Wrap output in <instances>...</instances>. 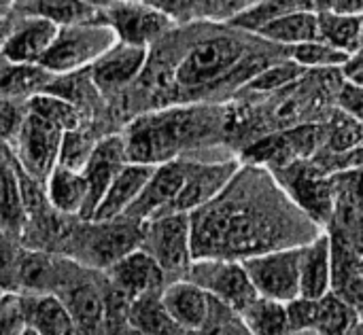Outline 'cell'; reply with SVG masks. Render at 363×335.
Here are the masks:
<instances>
[{
    "label": "cell",
    "mask_w": 363,
    "mask_h": 335,
    "mask_svg": "<svg viewBox=\"0 0 363 335\" xmlns=\"http://www.w3.org/2000/svg\"><path fill=\"white\" fill-rule=\"evenodd\" d=\"M194 259H247L300 246L319 227L289 200L283 187L257 170H240L208 204L189 212Z\"/></svg>",
    "instance_id": "cell-1"
},
{
    "label": "cell",
    "mask_w": 363,
    "mask_h": 335,
    "mask_svg": "<svg viewBox=\"0 0 363 335\" xmlns=\"http://www.w3.org/2000/svg\"><path fill=\"white\" fill-rule=\"evenodd\" d=\"M215 127V117L208 110L177 106L138 115L121 136L130 161L157 166L181 157L187 147L204 140Z\"/></svg>",
    "instance_id": "cell-2"
},
{
    "label": "cell",
    "mask_w": 363,
    "mask_h": 335,
    "mask_svg": "<svg viewBox=\"0 0 363 335\" xmlns=\"http://www.w3.org/2000/svg\"><path fill=\"white\" fill-rule=\"evenodd\" d=\"M81 110L77 104L51 91H38L26 100V115L13 153L26 174L45 183L57 166V155L66 130L79 127Z\"/></svg>",
    "instance_id": "cell-3"
},
{
    "label": "cell",
    "mask_w": 363,
    "mask_h": 335,
    "mask_svg": "<svg viewBox=\"0 0 363 335\" xmlns=\"http://www.w3.org/2000/svg\"><path fill=\"white\" fill-rule=\"evenodd\" d=\"M249 47L238 34L217 32L191 42V47L170 68V87L183 93H200L232 76L245 74ZM249 76V74H247ZM251 79V76H249Z\"/></svg>",
    "instance_id": "cell-4"
},
{
    "label": "cell",
    "mask_w": 363,
    "mask_h": 335,
    "mask_svg": "<svg viewBox=\"0 0 363 335\" xmlns=\"http://www.w3.org/2000/svg\"><path fill=\"white\" fill-rule=\"evenodd\" d=\"M143 223L125 217L111 221L83 219V225L64 236L66 253L72 261L87 270H106L123 255L140 246Z\"/></svg>",
    "instance_id": "cell-5"
},
{
    "label": "cell",
    "mask_w": 363,
    "mask_h": 335,
    "mask_svg": "<svg viewBox=\"0 0 363 335\" xmlns=\"http://www.w3.org/2000/svg\"><path fill=\"white\" fill-rule=\"evenodd\" d=\"M117 42V36L108 23L102 19L72 23L57 28L40 66L51 74H70L89 68L104 51Z\"/></svg>",
    "instance_id": "cell-6"
},
{
    "label": "cell",
    "mask_w": 363,
    "mask_h": 335,
    "mask_svg": "<svg viewBox=\"0 0 363 335\" xmlns=\"http://www.w3.org/2000/svg\"><path fill=\"white\" fill-rule=\"evenodd\" d=\"M140 249L155 259L168 283L185 278L194 261L189 215L166 212L145 221Z\"/></svg>",
    "instance_id": "cell-7"
},
{
    "label": "cell",
    "mask_w": 363,
    "mask_h": 335,
    "mask_svg": "<svg viewBox=\"0 0 363 335\" xmlns=\"http://www.w3.org/2000/svg\"><path fill=\"white\" fill-rule=\"evenodd\" d=\"M277 183L317 227L332 225L336 202L334 174L323 172L315 161L298 159L277 168Z\"/></svg>",
    "instance_id": "cell-8"
},
{
    "label": "cell",
    "mask_w": 363,
    "mask_h": 335,
    "mask_svg": "<svg viewBox=\"0 0 363 335\" xmlns=\"http://www.w3.org/2000/svg\"><path fill=\"white\" fill-rule=\"evenodd\" d=\"M185 278L196 283L215 302L228 306L236 314H240L257 297V291L242 261L238 259H219V257L194 259Z\"/></svg>",
    "instance_id": "cell-9"
},
{
    "label": "cell",
    "mask_w": 363,
    "mask_h": 335,
    "mask_svg": "<svg viewBox=\"0 0 363 335\" xmlns=\"http://www.w3.org/2000/svg\"><path fill=\"white\" fill-rule=\"evenodd\" d=\"M300 246L277 249L242 259L259 297L283 304L300 297Z\"/></svg>",
    "instance_id": "cell-10"
},
{
    "label": "cell",
    "mask_w": 363,
    "mask_h": 335,
    "mask_svg": "<svg viewBox=\"0 0 363 335\" xmlns=\"http://www.w3.org/2000/svg\"><path fill=\"white\" fill-rule=\"evenodd\" d=\"M187 168H189L187 157H177V159L157 164L153 168L147 185L143 187L140 195L134 200V204L128 208V212L123 217L130 221H136V223H145L153 217L170 212L174 200L179 198V193L183 189Z\"/></svg>",
    "instance_id": "cell-11"
},
{
    "label": "cell",
    "mask_w": 363,
    "mask_h": 335,
    "mask_svg": "<svg viewBox=\"0 0 363 335\" xmlns=\"http://www.w3.org/2000/svg\"><path fill=\"white\" fill-rule=\"evenodd\" d=\"M77 261L70 259V266L66 270V276L55 291V295L66 304L70 310L79 335H100L104 334L106 323V295L100 291V287L91 280H87L81 274H74Z\"/></svg>",
    "instance_id": "cell-12"
},
{
    "label": "cell",
    "mask_w": 363,
    "mask_h": 335,
    "mask_svg": "<svg viewBox=\"0 0 363 335\" xmlns=\"http://www.w3.org/2000/svg\"><path fill=\"white\" fill-rule=\"evenodd\" d=\"M238 161L217 159V161H196L189 159L187 176L179 198L174 200L170 212H194L204 204L213 202L238 172Z\"/></svg>",
    "instance_id": "cell-13"
},
{
    "label": "cell",
    "mask_w": 363,
    "mask_h": 335,
    "mask_svg": "<svg viewBox=\"0 0 363 335\" xmlns=\"http://www.w3.org/2000/svg\"><path fill=\"white\" fill-rule=\"evenodd\" d=\"M147 57L149 47L117 40L87 68L89 81L100 93H119L140 76Z\"/></svg>",
    "instance_id": "cell-14"
},
{
    "label": "cell",
    "mask_w": 363,
    "mask_h": 335,
    "mask_svg": "<svg viewBox=\"0 0 363 335\" xmlns=\"http://www.w3.org/2000/svg\"><path fill=\"white\" fill-rule=\"evenodd\" d=\"M104 272H106L108 287L117 291L119 295H123L128 302L143 297V295L162 293L164 287L168 285L162 268L140 246L123 255Z\"/></svg>",
    "instance_id": "cell-15"
},
{
    "label": "cell",
    "mask_w": 363,
    "mask_h": 335,
    "mask_svg": "<svg viewBox=\"0 0 363 335\" xmlns=\"http://www.w3.org/2000/svg\"><path fill=\"white\" fill-rule=\"evenodd\" d=\"M128 161L130 159H128V151H125V142L121 134H106L98 138L85 168L81 170L87 181V206H85L83 219H91L108 185Z\"/></svg>",
    "instance_id": "cell-16"
},
{
    "label": "cell",
    "mask_w": 363,
    "mask_h": 335,
    "mask_svg": "<svg viewBox=\"0 0 363 335\" xmlns=\"http://www.w3.org/2000/svg\"><path fill=\"white\" fill-rule=\"evenodd\" d=\"M162 302L170 317L189 334H198L206 325L213 308V297L187 278L168 283L162 291Z\"/></svg>",
    "instance_id": "cell-17"
},
{
    "label": "cell",
    "mask_w": 363,
    "mask_h": 335,
    "mask_svg": "<svg viewBox=\"0 0 363 335\" xmlns=\"http://www.w3.org/2000/svg\"><path fill=\"white\" fill-rule=\"evenodd\" d=\"M332 291V236L319 232L300 246V297L321 300Z\"/></svg>",
    "instance_id": "cell-18"
},
{
    "label": "cell",
    "mask_w": 363,
    "mask_h": 335,
    "mask_svg": "<svg viewBox=\"0 0 363 335\" xmlns=\"http://www.w3.org/2000/svg\"><path fill=\"white\" fill-rule=\"evenodd\" d=\"M55 32L57 25L49 19L21 15V19L15 21L11 34L6 36L0 55L17 64H40Z\"/></svg>",
    "instance_id": "cell-19"
},
{
    "label": "cell",
    "mask_w": 363,
    "mask_h": 335,
    "mask_svg": "<svg viewBox=\"0 0 363 335\" xmlns=\"http://www.w3.org/2000/svg\"><path fill=\"white\" fill-rule=\"evenodd\" d=\"M155 166L151 164H140V161H128L113 183L108 185L106 193L102 195L98 208L94 210L91 219L94 221H111L119 219L128 212V208L134 204V200L140 195L143 187L147 185L151 172Z\"/></svg>",
    "instance_id": "cell-20"
},
{
    "label": "cell",
    "mask_w": 363,
    "mask_h": 335,
    "mask_svg": "<svg viewBox=\"0 0 363 335\" xmlns=\"http://www.w3.org/2000/svg\"><path fill=\"white\" fill-rule=\"evenodd\" d=\"M332 293L363 312V255L332 234Z\"/></svg>",
    "instance_id": "cell-21"
},
{
    "label": "cell",
    "mask_w": 363,
    "mask_h": 335,
    "mask_svg": "<svg viewBox=\"0 0 363 335\" xmlns=\"http://www.w3.org/2000/svg\"><path fill=\"white\" fill-rule=\"evenodd\" d=\"M26 325L38 335H79L74 319L55 293H19Z\"/></svg>",
    "instance_id": "cell-22"
},
{
    "label": "cell",
    "mask_w": 363,
    "mask_h": 335,
    "mask_svg": "<svg viewBox=\"0 0 363 335\" xmlns=\"http://www.w3.org/2000/svg\"><path fill=\"white\" fill-rule=\"evenodd\" d=\"M26 227V208L21 198L19 164L13 149L0 142V229L21 236Z\"/></svg>",
    "instance_id": "cell-23"
},
{
    "label": "cell",
    "mask_w": 363,
    "mask_h": 335,
    "mask_svg": "<svg viewBox=\"0 0 363 335\" xmlns=\"http://www.w3.org/2000/svg\"><path fill=\"white\" fill-rule=\"evenodd\" d=\"M257 0H153V4L166 13L174 23L189 21H215L230 23L242 11Z\"/></svg>",
    "instance_id": "cell-24"
},
{
    "label": "cell",
    "mask_w": 363,
    "mask_h": 335,
    "mask_svg": "<svg viewBox=\"0 0 363 335\" xmlns=\"http://www.w3.org/2000/svg\"><path fill=\"white\" fill-rule=\"evenodd\" d=\"M45 195L49 206L62 217L83 219L87 206V181L83 172L57 164L45 181Z\"/></svg>",
    "instance_id": "cell-25"
},
{
    "label": "cell",
    "mask_w": 363,
    "mask_h": 335,
    "mask_svg": "<svg viewBox=\"0 0 363 335\" xmlns=\"http://www.w3.org/2000/svg\"><path fill=\"white\" fill-rule=\"evenodd\" d=\"M11 8L26 17H43L62 25L102 19L100 8L87 0H11Z\"/></svg>",
    "instance_id": "cell-26"
},
{
    "label": "cell",
    "mask_w": 363,
    "mask_h": 335,
    "mask_svg": "<svg viewBox=\"0 0 363 335\" xmlns=\"http://www.w3.org/2000/svg\"><path fill=\"white\" fill-rule=\"evenodd\" d=\"M55 79L40 64H17L0 55V98L26 102Z\"/></svg>",
    "instance_id": "cell-27"
},
{
    "label": "cell",
    "mask_w": 363,
    "mask_h": 335,
    "mask_svg": "<svg viewBox=\"0 0 363 335\" xmlns=\"http://www.w3.org/2000/svg\"><path fill=\"white\" fill-rule=\"evenodd\" d=\"M255 36H259L266 42L281 45L285 49L308 42V40H317L321 38L317 11H300V13H291L281 19H274L266 23L264 28H259Z\"/></svg>",
    "instance_id": "cell-28"
},
{
    "label": "cell",
    "mask_w": 363,
    "mask_h": 335,
    "mask_svg": "<svg viewBox=\"0 0 363 335\" xmlns=\"http://www.w3.org/2000/svg\"><path fill=\"white\" fill-rule=\"evenodd\" d=\"M128 321L147 335H191L166 310L162 293L143 295L128 304Z\"/></svg>",
    "instance_id": "cell-29"
},
{
    "label": "cell",
    "mask_w": 363,
    "mask_h": 335,
    "mask_svg": "<svg viewBox=\"0 0 363 335\" xmlns=\"http://www.w3.org/2000/svg\"><path fill=\"white\" fill-rule=\"evenodd\" d=\"M238 317L251 335H296L289 325L287 304L283 302L257 295Z\"/></svg>",
    "instance_id": "cell-30"
},
{
    "label": "cell",
    "mask_w": 363,
    "mask_h": 335,
    "mask_svg": "<svg viewBox=\"0 0 363 335\" xmlns=\"http://www.w3.org/2000/svg\"><path fill=\"white\" fill-rule=\"evenodd\" d=\"M321 40L349 53L351 57L363 49V17L317 11Z\"/></svg>",
    "instance_id": "cell-31"
},
{
    "label": "cell",
    "mask_w": 363,
    "mask_h": 335,
    "mask_svg": "<svg viewBox=\"0 0 363 335\" xmlns=\"http://www.w3.org/2000/svg\"><path fill=\"white\" fill-rule=\"evenodd\" d=\"M300 11H315V0H257L238 17H234L230 25L236 30L255 34L266 23L281 19L285 15H291V13H300Z\"/></svg>",
    "instance_id": "cell-32"
},
{
    "label": "cell",
    "mask_w": 363,
    "mask_h": 335,
    "mask_svg": "<svg viewBox=\"0 0 363 335\" xmlns=\"http://www.w3.org/2000/svg\"><path fill=\"white\" fill-rule=\"evenodd\" d=\"M359 321V312L336 293L317 300L315 335H351Z\"/></svg>",
    "instance_id": "cell-33"
},
{
    "label": "cell",
    "mask_w": 363,
    "mask_h": 335,
    "mask_svg": "<svg viewBox=\"0 0 363 335\" xmlns=\"http://www.w3.org/2000/svg\"><path fill=\"white\" fill-rule=\"evenodd\" d=\"M285 53L289 55V59L298 62L304 68H317V70H328V68H340L347 66L351 62V55L336 49L334 45L317 38V40H308L302 45H294L287 47Z\"/></svg>",
    "instance_id": "cell-34"
},
{
    "label": "cell",
    "mask_w": 363,
    "mask_h": 335,
    "mask_svg": "<svg viewBox=\"0 0 363 335\" xmlns=\"http://www.w3.org/2000/svg\"><path fill=\"white\" fill-rule=\"evenodd\" d=\"M363 140V123L357 121L353 115H349L347 110H342L328 127L325 132V142L323 147L332 153V155H342L349 153L351 149H355Z\"/></svg>",
    "instance_id": "cell-35"
},
{
    "label": "cell",
    "mask_w": 363,
    "mask_h": 335,
    "mask_svg": "<svg viewBox=\"0 0 363 335\" xmlns=\"http://www.w3.org/2000/svg\"><path fill=\"white\" fill-rule=\"evenodd\" d=\"M98 138L91 136V132L83 130V125L66 130L64 138H62V147H60V155H57V164L66 166L70 170H83L94 147H96Z\"/></svg>",
    "instance_id": "cell-36"
},
{
    "label": "cell",
    "mask_w": 363,
    "mask_h": 335,
    "mask_svg": "<svg viewBox=\"0 0 363 335\" xmlns=\"http://www.w3.org/2000/svg\"><path fill=\"white\" fill-rule=\"evenodd\" d=\"M306 68L300 66L298 62L294 59H285V62H277V64H270V66H264L255 76L249 79V89L251 91H279L283 87H287L289 83L298 81L302 76Z\"/></svg>",
    "instance_id": "cell-37"
},
{
    "label": "cell",
    "mask_w": 363,
    "mask_h": 335,
    "mask_svg": "<svg viewBox=\"0 0 363 335\" xmlns=\"http://www.w3.org/2000/svg\"><path fill=\"white\" fill-rule=\"evenodd\" d=\"M23 249L17 246V236L0 229V291L19 293V266Z\"/></svg>",
    "instance_id": "cell-38"
},
{
    "label": "cell",
    "mask_w": 363,
    "mask_h": 335,
    "mask_svg": "<svg viewBox=\"0 0 363 335\" xmlns=\"http://www.w3.org/2000/svg\"><path fill=\"white\" fill-rule=\"evenodd\" d=\"M23 304L19 293L0 295V335H23L26 331Z\"/></svg>",
    "instance_id": "cell-39"
},
{
    "label": "cell",
    "mask_w": 363,
    "mask_h": 335,
    "mask_svg": "<svg viewBox=\"0 0 363 335\" xmlns=\"http://www.w3.org/2000/svg\"><path fill=\"white\" fill-rule=\"evenodd\" d=\"M289 325L296 335H315V317H317V300L296 297L287 302Z\"/></svg>",
    "instance_id": "cell-40"
},
{
    "label": "cell",
    "mask_w": 363,
    "mask_h": 335,
    "mask_svg": "<svg viewBox=\"0 0 363 335\" xmlns=\"http://www.w3.org/2000/svg\"><path fill=\"white\" fill-rule=\"evenodd\" d=\"M26 115V102L0 98V142L13 144Z\"/></svg>",
    "instance_id": "cell-41"
},
{
    "label": "cell",
    "mask_w": 363,
    "mask_h": 335,
    "mask_svg": "<svg viewBox=\"0 0 363 335\" xmlns=\"http://www.w3.org/2000/svg\"><path fill=\"white\" fill-rule=\"evenodd\" d=\"M315 11L363 17V0H315Z\"/></svg>",
    "instance_id": "cell-42"
},
{
    "label": "cell",
    "mask_w": 363,
    "mask_h": 335,
    "mask_svg": "<svg viewBox=\"0 0 363 335\" xmlns=\"http://www.w3.org/2000/svg\"><path fill=\"white\" fill-rule=\"evenodd\" d=\"M340 104L349 115H353L357 121L363 123V87L347 83V87L340 93Z\"/></svg>",
    "instance_id": "cell-43"
},
{
    "label": "cell",
    "mask_w": 363,
    "mask_h": 335,
    "mask_svg": "<svg viewBox=\"0 0 363 335\" xmlns=\"http://www.w3.org/2000/svg\"><path fill=\"white\" fill-rule=\"evenodd\" d=\"M13 25H15V21H13V17H11V11L0 13V53H2V47H4L6 36L11 34Z\"/></svg>",
    "instance_id": "cell-44"
},
{
    "label": "cell",
    "mask_w": 363,
    "mask_h": 335,
    "mask_svg": "<svg viewBox=\"0 0 363 335\" xmlns=\"http://www.w3.org/2000/svg\"><path fill=\"white\" fill-rule=\"evenodd\" d=\"M347 74H349V83H353L357 87H363V66L355 68V70H349Z\"/></svg>",
    "instance_id": "cell-45"
},
{
    "label": "cell",
    "mask_w": 363,
    "mask_h": 335,
    "mask_svg": "<svg viewBox=\"0 0 363 335\" xmlns=\"http://www.w3.org/2000/svg\"><path fill=\"white\" fill-rule=\"evenodd\" d=\"M351 335H363V312H359V321H357V325H355Z\"/></svg>",
    "instance_id": "cell-46"
},
{
    "label": "cell",
    "mask_w": 363,
    "mask_h": 335,
    "mask_svg": "<svg viewBox=\"0 0 363 335\" xmlns=\"http://www.w3.org/2000/svg\"><path fill=\"white\" fill-rule=\"evenodd\" d=\"M230 335H251V334L247 331V327H245V325H242V321H240V323H238V327H236V329H234Z\"/></svg>",
    "instance_id": "cell-47"
},
{
    "label": "cell",
    "mask_w": 363,
    "mask_h": 335,
    "mask_svg": "<svg viewBox=\"0 0 363 335\" xmlns=\"http://www.w3.org/2000/svg\"><path fill=\"white\" fill-rule=\"evenodd\" d=\"M11 11V0H0V13Z\"/></svg>",
    "instance_id": "cell-48"
},
{
    "label": "cell",
    "mask_w": 363,
    "mask_h": 335,
    "mask_svg": "<svg viewBox=\"0 0 363 335\" xmlns=\"http://www.w3.org/2000/svg\"><path fill=\"white\" fill-rule=\"evenodd\" d=\"M23 335H38L34 329H30V327H26V331H23Z\"/></svg>",
    "instance_id": "cell-49"
}]
</instances>
